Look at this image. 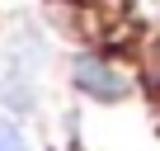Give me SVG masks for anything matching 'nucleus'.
Instances as JSON below:
<instances>
[{"mask_svg": "<svg viewBox=\"0 0 160 151\" xmlns=\"http://www.w3.org/2000/svg\"><path fill=\"white\" fill-rule=\"evenodd\" d=\"M28 81H33L28 71H5V81H0V99H5L14 113H28V109L38 104V90H33Z\"/></svg>", "mask_w": 160, "mask_h": 151, "instance_id": "obj_3", "label": "nucleus"}, {"mask_svg": "<svg viewBox=\"0 0 160 151\" xmlns=\"http://www.w3.org/2000/svg\"><path fill=\"white\" fill-rule=\"evenodd\" d=\"M0 151H28V142H24V132L10 123V118H0Z\"/></svg>", "mask_w": 160, "mask_h": 151, "instance_id": "obj_4", "label": "nucleus"}, {"mask_svg": "<svg viewBox=\"0 0 160 151\" xmlns=\"http://www.w3.org/2000/svg\"><path fill=\"white\" fill-rule=\"evenodd\" d=\"M42 61H47V43H42V33H14V43H10V71H28V76H38L42 71Z\"/></svg>", "mask_w": 160, "mask_h": 151, "instance_id": "obj_2", "label": "nucleus"}, {"mask_svg": "<svg viewBox=\"0 0 160 151\" xmlns=\"http://www.w3.org/2000/svg\"><path fill=\"white\" fill-rule=\"evenodd\" d=\"M75 85L85 90V95H94V99H122L127 95V81L104 57H80L75 61Z\"/></svg>", "mask_w": 160, "mask_h": 151, "instance_id": "obj_1", "label": "nucleus"}]
</instances>
